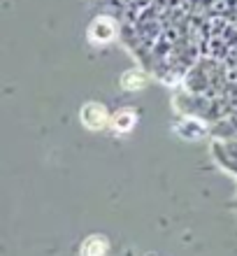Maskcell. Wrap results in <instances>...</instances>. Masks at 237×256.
Here are the masks:
<instances>
[{
	"label": "cell",
	"instance_id": "obj_1",
	"mask_svg": "<svg viewBox=\"0 0 237 256\" xmlns=\"http://www.w3.org/2000/svg\"><path fill=\"white\" fill-rule=\"evenodd\" d=\"M109 122H112V112L105 102L100 100H86L79 108V124L91 133H102L109 130Z\"/></svg>",
	"mask_w": 237,
	"mask_h": 256
},
{
	"label": "cell",
	"instance_id": "obj_2",
	"mask_svg": "<svg viewBox=\"0 0 237 256\" xmlns=\"http://www.w3.org/2000/svg\"><path fill=\"white\" fill-rule=\"evenodd\" d=\"M116 35H119V24H116V19L109 16V14H98V16H93L86 28V40H88V44H93V47L112 44V42L116 40Z\"/></svg>",
	"mask_w": 237,
	"mask_h": 256
},
{
	"label": "cell",
	"instance_id": "obj_3",
	"mask_svg": "<svg viewBox=\"0 0 237 256\" xmlns=\"http://www.w3.org/2000/svg\"><path fill=\"white\" fill-rule=\"evenodd\" d=\"M140 124V112L137 108H130V105H123V108L114 110L112 112V122H109V130L119 138L123 135H130Z\"/></svg>",
	"mask_w": 237,
	"mask_h": 256
},
{
	"label": "cell",
	"instance_id": "obj_4",
	"mask_svg": "<svg viewBox=\"0 0 237 256\" xmlns=\"http://www.w3.org/2000/svg\"><path fill=\"white\" fill-rule=\"evenodd\" d=\"M119 86L126 94H140L149 86V77L147 72H142L140 68H133V70H126V72L119 77Z\"/></svg>",
	"mask_w": 237,
	"mask_h": 256
},
{
	"label": "cell",
	"instance_id": "obj_5",
	"mask_svg": "<svg viewBox=\"0 0 237 256\" xmlns=\"http://www.w3.org/2000/svg\"><path fill=\"white\" fill-rule=\"evenodd\" d=\"M109 254V238L102 233H91L81 240L79 256H107Z\"/></svg>",
	"mask_w": 237,
	"mask_h": 256
},
{
	"label": "cell",
	"instance_id": "obj_6",
	"mask_svg": "<svg viewBox=\"0 0 237 256\" xmlns=\"http://www.w3.org/2000/svg\"><path fill=\"white\" fill-rule=\"evenodd\" d=\"M175 133L179 135V138H184V140L196 142V140H203L205 138V126L193 122V119H182V122H175Z\"/></svg>",
	"mask_w": 237,
	"mask_h": 256
},
{
	"label": "cell",
	"instance_id": "obj_7",
	"mask_svg": "<svg viewBox=\"0 0 237 256\" xmlns=\"http://www.w3.org/2000/svg\"><path fill=\"white\" fill-rule=\"evenodd\" d=\"M119 5H133V0H119Z\"/></svg>",
	"mask_w": 237,
	"mask_h": 256
},
{
	"label": "cell",
	"instance_id": "obj_8",
	"mask_svg": "<svg viewBox=\"0 0 237 256\" xmlns=\"http://www.w3.org/2000/svg\"><path fill=\"white\" fill-rule=\"evenodd\" d=\"M144 256H158V254H144Z\"/></svg>",
	"mask_w": 237,
	"mask_h": 256
}]
</instances>
